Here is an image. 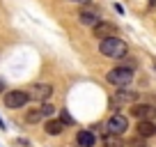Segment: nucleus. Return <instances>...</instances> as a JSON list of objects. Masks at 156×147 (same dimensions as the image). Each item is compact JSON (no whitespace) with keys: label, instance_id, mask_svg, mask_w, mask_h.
I'll use <instances>...</instances> for the list:
<instances>
[{"label":"nucleus","instance_id":"obj_1","mask_svg":"<svg viewBox=\"0 0 156 147\" xmlns=\"http://www.w3.org/2000/svg\"><path fill=\"white\" fill-rule=\"evenodd\" d=\"M99 53H101L103 58H110V60H122V58H126L129 46H126V41L119 39V37H108V39H101Z\"/></svg>","mask_w":156,"mask_h":147},{"label":"nucleus","instance_id":"obj_2","mask_svg":"<svg viewBox=\"0 0 156 147\" xmlns=\"http://www.w3.org/2000/svg\"><path fill=\"white\" fill-rule=\"evenodd\" d=\"M106 81L110 85H117V88H126V85L133 81V69L131 67H115V69L108 71Z\"/></svg>","mask_w":156,"mask_h":147},{"label":"nucleus","instance_id":"obj_3","mask_svg":"<svg viewBox=\"0 0 156 147\" xmlns=\"http://www.w3.org/2000/svg\"><path fill=\"white\" fill-rule=\"evenodd\" d=\"M51 94H53V85L51 83H32L30 90H28V97L32 99V101H39V103L48 101Z\"/></svg>","mask_w":156,"mask_h":147},{"label":"nucleus","instance_id":"obj_4","mask_svg":"<svg viewBox=\"0 0 156 147\" xmlns=\"http://www.w3.org/2000/svg\"><path fill=\"white\" fill-rule=\"evenodd\" d=\"M30 101V97H28V92L25 90H12V92H5V106L7 108H23L25 103Z\"/></svg>","mask_w":156,"mask_h":147},{"label":"nucleus","instance_id":"obj_5","mask_svg":"<svg viewBox=\"0 0 156 147\" xmlns=\"http://www.w3.org/2000/svg\"><path fill=\"white\" fill-rule=\"evenodd\" d=\"M106 129H108V133L122 136V133H126V129H129V117H126V115H122V113H115L110 120H108Z\"/></svg>","mask_w":156,"mask_h":147},{"label":"nucleus","instance_id":"obj_6","mask_svg":"<svg viewBox=\"0 0 156 147\" xmlns=\"http://www.w3.org/2000/svg\"><path fill=\"white\" fill-rule=\"evenodd\" d=\"M129 113L136 120H154L156 117V106H149V103H133Z\"/></svg>","mask_w":156,"mask_h":147},{"label":"nucleus","instance_id":"obj_7","mask_svg":"<svg viewBox=\"0 0 156 147\" xmlns=\"http://www.w3.org/2000/svg\"><path fill=\"white\" fill-rule=\"evenodd\" d=\"M99 21H101V16H99V12H94V9H80V12H78V23H80V25L94 28Z\"/></svg>","mask_w":156,"mask_h":147},{"label":"nucleus","instance_id":"obj_8","mask_svg":"<svg viewBox=\"0 0 156 147\" xmlns=\"http://www.w3.org/2000/svg\"><path fill=\"white\" fill-rule=\"evenodd\" d=\"M138 97L140 94L138 92H133V90H126V88H117V92H115V99L112 101H119V103H138Z\"/></svg>","mask_w":156,"mask_h":147},{"label":"nucleus","instance_id":"obj_9","mask_svg":"<svg viewBox=\"0 0 156 147\" xmlns=\"http://www.w3.org/2000/svg\"><path fill=\"white\" fill-rule=\"evenodd\" d=\"M136 131H138V136H140V138H151V136H156V124H154V120H138Z\"/></svg>","mask_w":156,"mask_h":147},{"label":"nucleus","instance_id":"obj_10","mask_svg":"<svg viewBox=\"0 0 156 147\" xmlns=\"http://www.w3.org/2000/svg\"><path fill=\"white\" fill-rule=\"evenodd\" d=\"M94 37H99V39H103V37H115V25L112 23H106V21H99L97 25H94Z\"/></svg>","mask_w":156,"mask_h":147},{"label":"nucleus","instance_id":"obj_11","mask_svg":"<svg viewBox=\"0 0 156 147\" xmlns=\"http://www.w3.org/2000/svg\"><path fill=\"white\" fill-rule=\"evenodd\" d=\"M76 142H78V147H94L97 138H94V133L90 129H83V131L76 133Z\"/></svg>","mask_w":156,"mask_h":147},{"label":"nucleus","instance_id":"obj_12","mask_svg":"<svg viewBox=\"0 0 156 147\" xmlns=\"http://www.w3.org/2000/svg\"><path fill=\"white\" fill-rule=\"evenodd\" d=\"M64 127H67L64 122H60V120H53V117H48V120L44 122V131L48 133V136H60V133L64 131Z\"/></svg>","mask_w":156,"mask_h":147},{"label":"nucleus","instance_id":"obj_13","mask_svg":"<svg viewBox=\"0 0 156 147\" xmlns=\"http://www.w3.org/2000/svg\"><path fill=\"white\" fill-rule=\"evenodd\" d=\"M101 145H103V147H124V142H122V136H115V133H103Z\"/></svg>","mask_w":156,"mask_h":147},{"label":"nucleus","instance_id":"obj_14","mask_svg":"<svg viewBox=\"0 0 156 147\" xmlns=\"http://www.w3.org/2000/svg\"><path fill=\"white\" fill-rule=\"evenodd\" d=\"M41 120H44V115H41L39 108H32V110L25 113V122H28V124H37V122H41Z\"/></svg>","mask_w":156,"mask_h":147},{"label":"nucleus","instance_id":"obj_15","mask_svg":"<svg viewBox=\"0 0 156 147\" xmlns=\"http://www.w3.org/2000/svg\"><path fill=\"white\" fill-rule=\"evenodd\" d=\"M39 110H41V115H44V120H48V117H53V115H55V108L51 106L48 101H44V103H41V106H39Z\"/></svg>","mask_w":156,"mask_h":147},{"label":"nucleus","instance_id":"obj_16","mask_svg":"<svg viewBox=\"0 0 156 147\" xmlns=\"http://www.w3.org/2000/svg\"><path fill=\"white\" fill-rule=\"evenodd\" d=\"M129 147H147V138H133V140H129Z\"/></svg>","mask_w":156,"mask_h":147},{"label":"nucleus","instance_id":"obj_17","mask_svg":"<svg viewBox=\"0 0 156 147\" xmlns=\"http://www.w3.org/2000/svg\"><path fill=\"white\" fill-rule=\"evenodd\" d=\"M60 122H64V124H73V117L67 113V110H62V113H60Z\"/></svg>","mask_w":156,"mask_h":147},{"label":"nucleus","instance_id":"obj_18","mask_svg":"<svg viewBox=\"0 0 156 147\" xmlns=\"http://www.w3.org/2000/svg\"><path fill=\"white\" fill-rule=\"evenodd\" d=\"M69 2H80V5H90L92 0H69Z\"/></svg>","mask_w":156,"mask_h":147},{"label":"nucleus","instance_id":"obj_19","mask_svg":"<svg viewBox=\"0 0 156 147\" xmlns=\"http://www.w3.org/2000/svg\"><path fill=\"white\" fill-rule=\"evenodd\" d=\"M0 92H7V90H5V83H2V81H0Z\"/></svg>","mask_w":156,"mask_h":147},{"label":"nucleus","instance_id":"obj_20","mask_svg":"<svg viewBox=\"0 0 156 147\" xmlns=\"http://www.w3.org/2000/svg\"><path fill=\"white\" fill-rule=\"evenodd\" d=\"M0 129H5V122H2V117H0Z\"/></svg>","mask_w":156,"mask_h":147}]
</instances>
